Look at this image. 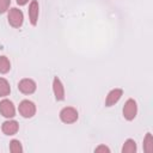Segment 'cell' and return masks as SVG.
Returning <instances> with one entry per match:
<instances>
[{"instance_id": "obj_2", "label": "cell", "mask_w": 153, "mask_h": 153, "mask_svg": "<svg viewBox=\"0 0 153 153\" xmlns=\"http://www.w3.org/2000/svg\"><path fill=\"white\" fill-rule=\"evenodd\" d=\"M18 111L24 118H31L36 114V105L29 99H24L18 105Z\"/></svg>"}, {"instance_id": "obj_6", "label": "cell", "mask_w": 153, "mask_h": 153, "mask_svg": "<svg viewBox=\"0 0 153 153\" xmlns=\"http://www.w3.org/2000/svg\"><path fill=\"white\" fill-rule=\"evenodd\" d=\"M37 88L36 82L32 79L24 78L18 82V90L24 94H32Z\"/></svg>"}, {"instance_id": "obj_13", "label": "cell", "mask_w": 153, "mask_h": 153, "mask_svg": "<svg viewBox=\"0 0 153 153\" xmlns=\"http://www.w3.org/2000/svg\"><path fill=\"white\" fill-rule=\"evenodd\" d=\"M10 69H11V62L8 57H6L5 55H1L0 56V73L6 74L10 72Z\"/></svg>"}, {"instance_id": "obj_17", "label": "cell", "mask_w": 153, "mask_h": 153, "mask_svg": "<svg viewBox=\"0 0 153 153\" xmlns=\"http://www.w3.org/2000/svg\"><path fill=\"white\" fill-rule=\"evenodd\" d=\"M94 152L96 153H100V152H103V153H110V148L108 147V146H105V145H99V146H97L96 148H94Z\"/></svg>"}, {"instance_id": "obj_16", "label": "cell", "mask_w": 153, "mask_h": 153, "mask_svg": "<svg viewBox=\"0 0 153 153\" xmlns=\"http://www.w3.org/2000/svg\"><path fill=\"white\" fill-rule=\"evenodd\" d=\"M11 5V0H0V14L8 11Z\"/></svg>"}, {"instance_id": "obj_18", "label": "cell", "mask_w": 153, "mask_h": 153, "mask_svg": "<svg viewBox=\"0 0 153 153\" xmlns=\"http://www.w3.org/2000/svg\"><path fill=\"white\" fill-rule=\"evenodd\" d=\"M16 1H17V4L19 6H24V5H26L29 2V0H16Z\"/></svg>"}, {"instance_id": "obj_10", "label": "cell", "mask_w": 153, "mask_h": 153, "mask_svg": "<svg viewBox=\"0 0 153 153\" xmlns=\"http://www.w3.org/2000/svg\"><path fill=\"white\" fill-rule=\"evenodd\" d=\"M18 129H19V124H18V122L17 121H14V120H7V121H5L2 124H1V130H2V133L5 134V135H14L17 131H18Z\"/></svg>"}, {"instance_id": "obj_12", "label": "cell", "mask_w": 153, "mask_h": 153, "mask_svg": "<svg viewBox=\"0 0 153 153\" xmlns=\"http://www.w3.org/2000/svg\"><path fill=\"white\" fill-rule=\"evenodd\" d=\"M142 147H143V151L146 153H152L153 152V136L152 134L148 131L145 137H143V143H142Z\"/></svg>"}, {"instance_id": "obj_7", "label": "cell", "mask_w": 153, "mask_h": 153, "mask_svg": "<svg viewBox=\"0 0 153 153\" xmlns=\"http://www.w3.org/2000/svg\"><path fill=\"white\" fill-rule=\"evenodd\" d=\"M38 13H39V5L37 0H31L29 4V10H27V14H29V20L31 23V25H36L37 20H38Z\"/></svg>"}, {"instance_id": "obj_8", "label": "cell", "mask_w": 153, "mask_h": 153, "mask_svg": "<svg viewBox=\"0 0 153 153\" xmlns=\"http://www.w3.org/2000/svg\"><path fill=\"white\" fill-rule=\"evenodd\" d=\"M53 92L57 102H62L65 99V87L59 76H55L53 80Z\"/></svg>"}, {"instance_id": "obj_11", "label": "cell", "mask_w": 153, "mask_h": 153, "mask_svg": "<svg viewBox=\"0 0 153 153\" xmlns=\"http://www.w3.org/2000/svg\"><path fill=\"white\" fill-rule=\"evenodd\" d=\"M122 153H135L136 152V142L133 139H127L122 146Z\"/></svg>"}, {"instance_id": "obj_14", "label": "cell", "mask_w": 153, "mask_h": 153, "mask_svg": "<svg viewBox=\"0 0 153 153\" xmlns=\"http://www.w3.org/2000/svg\"><path fill=\"white\" fill-rule=\"evenodd\" d=\"M11 92L10 82L5 78H0V97H6Z\"/></svg>"}, {"instance_id": "obj_4", "label": "cell", "mask_w": 153, "mask_h": 153, "mask_svg": "<svg viewBox=\"0 0 153 153\" xmlns=\"http://www.w3.org/2000/svg\"><path fill=\"white\" fill-rule=\"evenodd\" d=\"M122 112H123V117L127 121H133L136 117V114H137V104H136V102L133 98L127 99V102L123 105Z\"/></svg>"}, {"instance_id": "obj_15", "label": "cell", "mask_w": 153, "mask_h": 153, "mask_svg": "<svg viewBox=\"0 0 153 153\" xmlns=\"http://www.w3.org/2000/svg\"><path fill=\"white\" fill-rule=\"evenodd\" d=\"M10 152L12 153H22L23 152V147H22V143L19 140H11L10 142Z\"/></svg>"}, {"instance_id": "obj_9", "label": "cell", "mask_w": 153, "mask_h": 153, "mask_svg": "<svg viewBox=\"0 0 153 153\" xmlns=\"http://www.w3.org/2000/svg\"><path fill=\"white\" fill-rule=\"evenodd\" d=\"M122 96H123V90L122 88H112L108 93V96L105 98V106H112V105H115L121 99Z\"/></svg>"}, {"instance_id": "obj_1", "label": "cell", "mask_w": 153, "mask_h": 153, "mask_svg": "<svg viewBox=\"0 0 153 153\" xmlns=\"http://www.w3.org/2000/svg\"><path fill=\"white\" fill-rule=\"evenodd\" d=\"M7 20H8V24L12 26V27H20L23 25V22H24V14L22 12V10L17 8V7H12V8H8L7 11Z\"/></svg>"}, {"instance_id": "obj_5", "label": "cell", "mask_w": 153, "mask_h": 153, "mask_svg": "<svg viewBox=\"0 0 153 153\" xmlns=\"http://www.w3.org/2000/svg\"><path fill=\"white\" fill-rule=\"evenodd\" d=\"M0 115L6 118H12L16 116V106L10 99L0 100Z\"/></svg>"}, {"instance_id": "obj_3", "label": "cell", "mask_w": 153, "mask_h": 153, "mask_svg": "<svg viewBox=\"0 0 153 153\" xmlns=\"http://www.w3.org/2000/svg\"><path fill=\"white\" fill-rule=\"evenodd\" d=\"M78 117H79V114H78L76 109L73 106H66L60 111V120L66 124L76 122Z\"/></svg>"}]
</instances>
